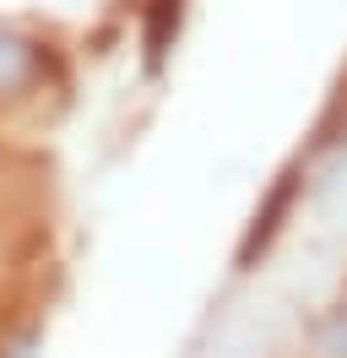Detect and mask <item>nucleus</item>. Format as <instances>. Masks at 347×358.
<instances>
[{"instance_id":"2","label":"nucleus","mask_w":347,"mask_h":358,"mask_svg":"<svg viewBox=\"0 0 347 358\" xmlns=\"http://www.w3.org/2000/svg\"><path fill=\"white\" fill-rule=\"evenodd\" d=\"M320 353L325 358H347V304L320 326Z\"/></svg>"},{"instance_id":"1","label":"nucleus","mask_w":347,"mask_h":358,"mask_svg":"<svg viewBox=\"0 0 347 358\" xmlns=\"http://www.w3.org/2000/svg\"><path fill=\"white\" fill-rule=\"evenodd\" d=\"M43 76V44H33L17 27H0V103L27 98Z\"/></svg>"}]
</instances>
